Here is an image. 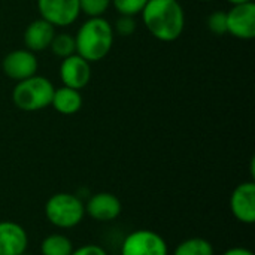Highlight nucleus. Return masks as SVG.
I'll list each match as a JSON object with an SVG mask.
<instances>
[{"mask_svg": "<svg viewBox=\"0 0 255 255\" xmlns=\"http://www.w3.org/2000/svg\"><path fill=\"white\" fill-rule=\"evenodd\" d=\"M140 15L146 30L161 42H175L185 27V13L178 0H148Z\"/></svg>", "mask_w": 255, "mask_h": 255, "instance_id": "f257e3e1", "label": "nucleus"}, {"mask_svg": "<svg viewBox=\"0 0 255 255\" xmlns=\"http://www.w3.org/2000/svg\"><path fill=\"white\" fill-rule=\"evenodd\" d=\"M75 43L76 54L85 58L88 63L103 60L111 52L114 45L112 24L103 16L88 18L79 27Z\"/></svg>", "mask_w": 255, "mask_h": 255, "instance_id": "f03ea898", "label": "nucleus"}, {"mask_svg": "<svg viewBox=\"0 0 255 255\" xmlns=\"http://www.w3.org/2000/svg\"><path fill=\"white\" fill-rule=\"evenodd\" d=\"M54 91L52 82L36 73L34 76L16 82L12 90V102L24 112H36L51 106Z\"/></svg>", "mask_w": 255, "mask_h": 255, "instance_id": "7ed1b4c3", "label": "nucleus"}, {"mask_svg": "<svg viewBox=\"0 0 255 255\" xmlns=\"http://www.w3.org/2000/svg\"><path fill=\"white\" fill-rule=\"evenodd\" d=\"M45 217L57 229H73L85 217V205L72 193L52 194L45 203Z\"/></svg>", "mask_w": 255, "mask_h": 255, "instance_id": "20e7f679", "label": "nucleus"}, {"mask_svg": "<svg viewBox=\"0 0 255 255\" xmlns=\"http://www.w3.org/2000/svg\"><path fill=\"white\" fill-rule=\"evenodd\" d=\"M121 255H169L163 236L152 230H134L121 245Z\"/></svg>", "mask_w": 255, "mask_h": 255, "instance_id": "39448f33", "label": "nucleus"}, {"mask_svg": "<svg viewBox=\"0 0 255 255\" xmlns=\"http://www.w3.org/2000/svg\"><path fill=\"white\" fill-rule=\"evenodd\" d=\"M37 10L54 27L72 25L81 13L79 0H37Z\"/></svg>", "mask_w": 255, "mask_h": 255, "instance_id": "423d86ee", "label": "nucleus"}, {"mask_svg": "<svg viewBox=\"0 0 255 255\" xmlns=\"http://www.w3.org/2000/svg\"><path fill=\"white\" fill-rule=\"evenodd\" d=\"M37 58L34 52L28 49H13L7 52L1 61V69L4 75L16 82L24 81L37 73Z\"/></svg>", "mask_w": 255, "mask_h": 255, "instance_id": "0eeeda50", "label": "nucleus"}, {"mask_svg": "<svg viewBox=\"0 0 255 255\" xmlns=\"http://www.w3.org/2000/svg\"><path fill=\"white\" fill-rule=\"evenodd\" d=\"M227 33L241 40L255 37V4L254 1L236 4L227 12Z\"/></svg>", "mask_w": 255, "mask_h": 255, "instance_id": "6e6552de", "label": "nucleus"}, {"mask_svg": "<svg viewBox=\"0 0 255 255\" xmlns=\"http://www.w3.org/2000/svg\"><path fill=\"white\" fill-rule=\"evenodd\" d=\"M60 79L64 87L81 91L91 81V63L78 54L63 58L60 64Z\"/></svg>", "mask_w": 255, "mask_h": 255, "instance_id": "1a4fd4ad", "label": "nucleus"}, {"mask_svg": "<svg viewBox=\"0 0 255 255\" xmlns=\"http://www.w3.org/2000/svg\"><path fill=\"white\" fill-rule=\"evenodd\" d=\"M121 200L108 191L93 194L85 203V214L99 223H111L121 215Z\"/></svg>", "mask_w": 255, "mask_h": 255, "instance_id": "9d476101", "label": "nucleus"}, {"mask_svg": "<svg viewBox=\"0 0 255 255\" xmlns=\"http://www.w3.org/2000/svg\"><path fill=\"white\" fill-rule=\"evenodd\" d=\"M230 209L235 218L244 224L255 223V182L247 181L239 184L230 197Z\"/></svg>", "mask_w": 255, "mask_h": 255, "instance_id": "9b49d317", "label": "nucleus"}, {"mask_svg": "<svg viewBox=\"0 0 255 255\" xmlns=\"http://www.w3.org/2000/svg\"><path fill=\"white\" fill-rule=\"evenodd\" d=\"M28 247L25 229L15 221H0V255H24Z\"/></svg>", "mask_w": 255, "mask_h": 255, "instance_id": "f8f14e48", "label": "nucleus"}, {"mask_svg": "<svg viewBox=\"0 0 255 255\" xmlns=\"http://www.w3.org/2000/svg\"><path fill=\"white\" fill-rule=\"evenodd\" d=\"M55 36V27L45 21L43 18H37L31 21L24 30V46L31 52H40L49 48L52 39Z\"/></svg>", "mask_w": 255, "mask_h": 255, "instance_id": "ddd939ff", "label": "nucleus"}, {"mask_svg": "<svg viewBox=\"0 0 255 255\" xmlns=\"http://www.w3.org/2000/svg\"><path fill=\"white\" fill-rule=\"evenodd\" d=\"M51 106L61 115H75L82 108V96L79 90L61 87L54 91Z\"/></svg>", "mask_w": 255, "mask_h": 255, "instance_id": "4468645a", "label": "nucleus"}, {"mask_svg": "<svg viewBox=\"0 0 255 255\" xmlns=\"http://www.w3.org/2000/svg\"><path fill=\"white\" fill-rule=\"evenodd\" d=\"M72 241L61 233L48 235L40 244V254L42 255H70L73 253Z\"/></svg>", "mask_w": 255, "mask_h": 255, "instance_id": "2eb2a0df", "label": "nucleus"}, {"mask_svg": "<svg viewBox=\"0 0 255 255\" xmlns=\"http://www.w3.org/2000/svg\"><path fill=\"white\" fill-rule=\"evenodd\" d=\"M173 255H215V250L212 244L203 238H190L175 248Z\"/></svg>", "mask_w": 255, "mask_h": 255, "instance_id": "dca6fc26", "label": "nucleus"}, {"mask_svg": "<svg viewBox=\"0 0 255 255\" xmlns=\"http://www.w3.org/2000/svg\"><path fill=\"white\" fill-rule=\"evenodd\" d=\"M49 48L54 52V55H57L60 58H66V57L76 54L75 37L69 33H58V34L55 33Z\"/></svg>", "mask_w": 255, "mask_h": 255, "instance_id": "f3484780", "label": "nucleus"}, {"mask_svg": "<svg viewBox=\"0 0 255 255\" xmlns=\"http://www.w3.org/2000/svg\"><path fill=\"white\" fill-rule=\"evenodd\" d=\"M146 3L148 0H111V4H114V7L120 15H128V16L139 15L146 6Z\"/></svg>", "mask_w": 255, "mask_h": 255, "instance_id": "a211bd4d", "label": "nucleus"}, {"mask_svg": "<svg viewBox=\"0 0 255 255\" xmlns=\"http://www.w3.org/2000/svg\"><path fill=\"white\" fill-rule=\"evenodd\" d=\"M111 6V0H79V9L88 18L103 16Z\"/></svg>", "mask_w": 255, "mask_h": 255, "instance_id": "6ab92c4d", "label": "nucleus"}, {"mask_svg": "<svg viewBox=\"0 0 255 255\" xmlns=\"http://www.w3.org/2000/svg\"><path fill=\"white\" fill-rule=\"evenodd\" d=\"M206 25L211 30V33H214L215 36L227 34V12L224 10L212 12L206 19Z\"/></svg>", "mask_w": 255, "mask_h": 255, "instance_id": "aec40b11", "label": "nucleus"}, {"mask_svg": "<svg viewBox=\"0 0 255 255\" xmlns=\"http://www.w3.org/2000/svg\"><path fill=\"white\" fill-rule=\"evenodd\" d=\"M115 31L120 36H131L136 31V21L134 16L128 15H120V18L115 22Z\"/></svg>", "mask_w": 255, "mask_h": 255, "instance_id": "412c9836", "label": "nucleus"}, {"mask_svg": "<svg viewBox=\"0 0 255 255\" xmlns=\"http://www.w3.org/2000/svg\"><path fill=\"white\" fill-rule=\"evenodd\" d=\"M70 255H108V253L100 245L88 244V245H82V247L73 250V253Z\"/></svg>", "mask_w": 255, "mask_h": 255, "instance_id": "4be33fe9", "label": "nucleus"}, {"mask_svg": "<svg viewBox=\"0 0 255 255\" xmlns=\"http://www.w3.org/2000/svg\"><path fill=\"white\" fill-rule=\"evenodd\" d=\"M221 255H254V253L248 248H244V247H233Z\"/></svg>", "mask_w": 255, "mask_h": 255, "instance_id": "5701e85b", "label": "nucleus"}, {"mask_svg": "<svg viewBox=\"0 0 255 255\" xmlns=\"http://www.w3.org/2000/svg\"><path fill=\"white\" fill-rule=\"evenodd\" d=\"M229 3H232L233 6H236V4H245V3H251L253 0H227Z\"/></svg>", "mask_w": 255, "mask_h": 255, "instance_id": "b1692460", "label": "nucleus"}, {"mask_svg": "<svg viewBox=\"0 0 255 255\" xmlns=\"http://www.w3.org/2000/svg\"><path fill=\"white\" fill-rule=\"evenodd\" d=\"M199 1H212V0H199Z\"/></svg>", "mask_w": 255, "mask_h": 255, "instance_id": "393cba45", "label": "nucleus"}]
</instances>
